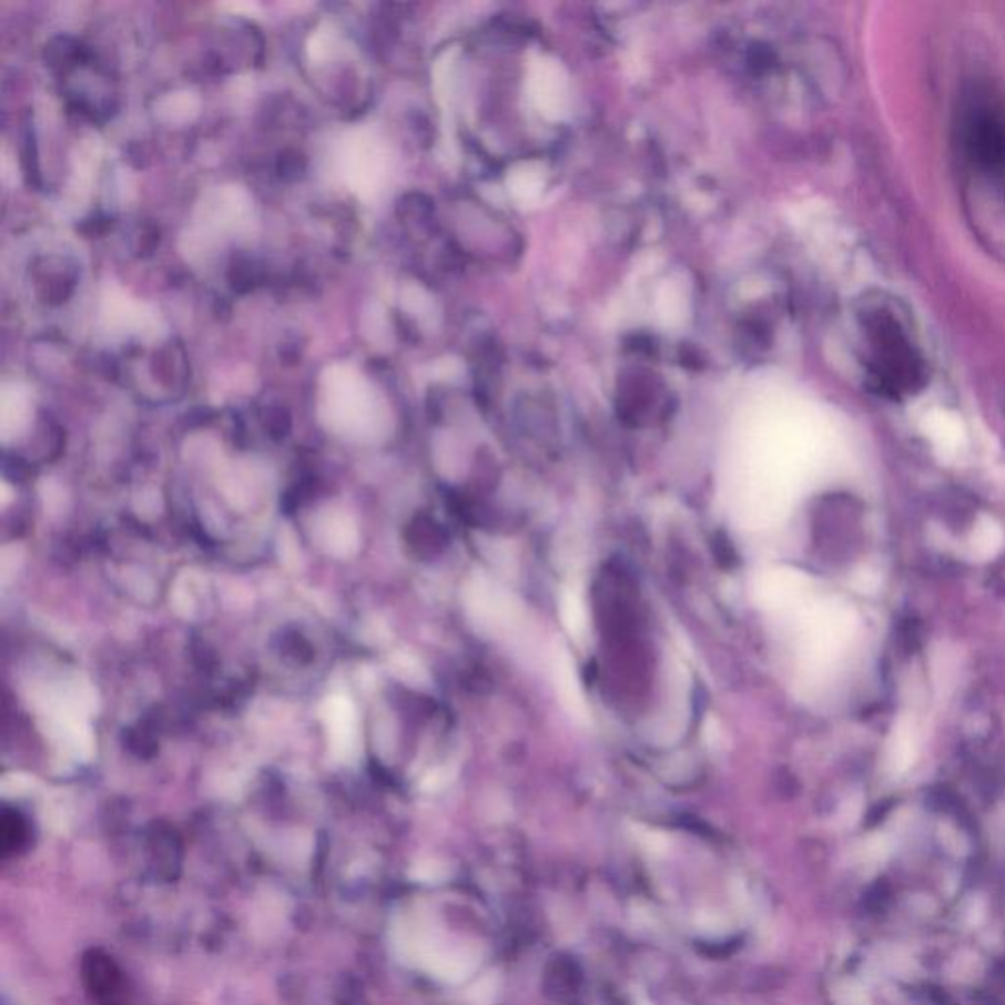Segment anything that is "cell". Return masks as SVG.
Returning <instances> with one entry per match:
<instances>
[{
    "label": "cell",
    "mask_w": 1005,
    "mask_h": 1005,
    "mask_svg": "<svg viewBox=\"0 0 1005 1005\" xmlns=\"http://www.w3.org/2000/svg\"><path fill=\"white\" fill-rule=\"evenodd\" d=\"M958 150L979 189L1005 203V106L989 94H974L958 112Z\"/></svg>",
    "instance_id": "6da1fadb"
},
{
    "label": "cell",
    "mask_w": 1005,
    "mask_h": 1005,
    "mask_svg": "<svg viewBox=\"0 0 1005 1005\" xmlns=\"http://www.w3.org/2000/svg\"><path fill=\"white\" fill-rule=\"evenodd\" d=\"M862 315L869 341L870 369L877 382L910 387L925 369L920 348L913 342L912 334L907 333L910 328L892 308L884 305H872Z\"/></svg>",
    "instance_id": "7a4b0ae2"
},
{
    "label": "cell",
    "mask_w": 1005,
    "mask_h": 1005,
    "mask_svg": "<svg viewBox=\"0 0 1005 1005\" xmlns=\"http://www.w3.org/2000/svg\"><path fill=\"white\" fill-rule=\"evenodd\" d=\"M385 148L367 126L342 134L334 150V168L342 183L359 199L369 201L385 180Z\"/></svg>",
    "instance_id": "3957f363"
},
{
    "label": "cell",
    "mask_w": 1005,
    "mask_h": 1005,
    "mask_svg": "<svg viewBox=\"0 0 1005 1005\" xmlns=\"http://www.w3.org/2000/svg\"><path fill=\"white\" fill-rule=\"evenodd\" d=\"M252 199L238 185L209 191L196 206L195 246H213L219 240L246 236L252 231Z\"/></svg>",
    "instance_id": "277c9868"
},
{
    "label": "cell",
    "mask_w": 1005,
    "mask_h": 1005,
    "mask_svg": "<svg viewBox=\"0 0 1005 1005\" xmlns=\"http://www.w3.org/2000/svg\"><path fill=\"white\" fill-rule=\"evenodd\" d=\"M852 631L849 609L818 606L803 617V658L808 668H823L841 652Z\"/></svg>",
    "instance_id": "5b68a950"
},
{
    "label": "cell",
    "mask_w": 1005,
    "mask_h": 1005,
    "mask_svg": "<svg viewBox=\"0 0 1005 1005\" xmlns=\"http://www.w3.org/2000/svg\"><path fill=\"white\" fill-rule=\"evenodd\" d=\"M101 323L111 336H140L154 341L162 334V318L154 307L130 297L129 291L109 283L101 295Z\"/></svg>",
    "instance_id": "8992f818"
},
{
    "label": "cell",
    "mask_w": 1005,
    "mask_h": 1005,
    "mask_svg": "<svg viewBox=\"0 0 1005 1005\" xmlns=\"http://www.w3.org/2000/svg\"><path fill=\"white\" fill-rule=\"evenodd\" d=\"M81 979L97 1005H129L132 1002L134 989L126 972L101 948H93L83 956Z\"/></svg>",
    "instance_id": "52a82bcc"
},
{
    "label": "cell",
    "mask_w": 1005,
    "mask_h": 1005,
    "mask_svg": "<svg viewBox=\"0 0 1005 1005\" xmlns=\"http://www.w3.org/2000/svg\"><path fill=\"white\" fill-rule=\"evenodd\" d=\"M810 589L805 573L792 568H768L752 583V597L762 609L782 611L800 603Z\"/></svg>",
    "instance_id": "ba28073f"
},
{
    "label": "cell",
    "mask_w": 1005,
    "mask_h": 1005,
    "mask_svg": "<svg viewBox=\"0 0 1005 1005\" xmlns=\"http://www.w3.org/2000/svg\"><path fill=\"white\" fill-rule=\"evenodd\" d=\"M468 607L474 619L487 629H499L511 621L515 613L511 597L486 581H476L469 589Z\"/></svg>",
    "instance_id": "9c48e42d"
},
{
    "label": "cell",
    "mask_w": 1005,
    "mask_h": 1005,
    "mask_svg": "<svg viewBox=\"0 0 1005 1005\" xmlns=\"http://www.w3.org/2000/svg\"><path fill=\"white\" fill-rule=\"evenodd\" d=\"M555 682L558 698L564 709L576 717L578 721H588L589 708L583 688H581L580 676L576 670V662L571 660L566 650H560L555 660Z\"/></svg>",
    "instance_id": "30bf717a"
},
{
    "label": "cell",
    "mask_w": 1005,
    "mask_h": 1005,
    "mask_svg": "<svg viewBox=\"0 0 1005 1005\" xmlns=\"http://www.w3.org/2000/svg\"><path fill=\"white\" fill-rule=\"evenodd\" d=\"M560 619L564 629L570 632L571 639L581 644L588 637V609L578 589H564L560 596Z\"/></svg>",
    "instance_id": "8fae6325"
},
{
    "label": "cell",
    "mask_w": 1005,
    "mask_h": 1005,
    "mask_svg": "<svg viewBox=\"0 0 1005 1005\" xmlns=\"http://www.w3.org/2000/svg\"><path fill=\"white\" fill-rule=\"evenodd\" d=\"M28 825L18 811H4L0 819V851L2 856H12L27 846Z\"/></svg>",
    "instance_id": "7c38bea8"
},
{
    "label": "cell",
    "mask_w": 1005,
    "mask_h": 1005,
    "mask_svg": "<svg viewBox=\"0 0 1005 1005\" xmlns=\"http://www.w3.org/2000/svg\"><path fill=\"white\" fill-rule=\"evenodd\" d=\"M342 45H344V40H342L341 32L331 22H323L308 40V58L313 63H324V61L333 60L336 53H341Z\"/></svg>",
    "instance_id": "4fadbf2b"
},
{
    "label": "cell",
    "mask_w": 1005,
    "mask_h": 1005,
    "mask_svg": "<svg viewBox=\"0 0 1005 1005\" xmlns=\"http://www.w3.org/2000/svg\"><path fill=\"white\" fill-rule=\"evenodd\" d=\"M30 410V392L24 385L7 384L2 387V423L4 426L24 423Z\"/></svg>",
    "instance_id": "5bb4252c"
},
{
    "label": "cell",
    "mask_w": 1005,
    "mask_h": 1005,
    "mask_svg": "<svg viewBox=\"0 0 1005 1005\" xmlns=\"http://www.w3.org/2000/svg\"><path fill=\"white\" fill-rule=\"evenodd\" d=\"M199 104L201 101L195 93L180 91V93L168 94L155 109H158V114L168 122H183V120H191L195 116Z\"/></svg>",
    "instance_id": "9a60e30c"
},
{
    "label": "cell",
    "mask_w": 1005,
    "mask_h": 1005,
    "mask_svg": "<svg viewBox=\"0 0 1005 1005\" xmlns=\"http://www.w3.org/2000/svg\"><path fill=\"white\" fill-rule=\"evenodd\" d=\"M1004 542V535H1002V529L994 525L992 520H986V525H982L978 530H976V537H974V548L979 556H992L996 555L999 550V546Z\"/></svg>",
    "instance_id": "2e32d148"
},
{
    "label": "cell",
    "mask_w": 1005,
    "mask_h": 1005,
    "mask_svg": "<svg viewBox=\"0 0 1005 1005\" xmlns=\"http://www.w3.org/2000/svg\"><path fill=\"white\" fill-rule=\"evenodd\" d=\"M499 984L501 979L495 974V972H489L486 978L479 979L474 989H471V997L474 1002L479 1005H489L497 997V992H499Z\"/></svg>",
    "instance_id": "e0dca14e"
},
{
    "label": "cell",
    "mask_w": 1005,
    "mask_h": 1005,
    "mask_svg": "<svg viewBox=\"0 0 1005 1005\" xmlns=\"http://www.w3.org/2000/svg\"><path fill=\"white\" fill-rule=\"evenodd\" d=\"M698 925L703 933L708 935H723L724 931L729 928V923L724 920L721 913L717 912H703L699 915Z\"/></svg>",
    "instance_id": "ac0fdd59"
},
{
    "label": "cell",
    "mask_w": 1005,
    "mask_h": 1005,
    "mask_svg": "<svg viewBox=\"0 0 1005 1005\" xmlns=\"http://www.w3.org/2000/svg\"><path fill=\"white\" fill-rule=\"evenodd\" d=\"M642 843L650 852H664L668 849V839L657 831H647L642 836Z\"/></svg>",
    "instance_id": "d6986e66"
}]
</instances>
